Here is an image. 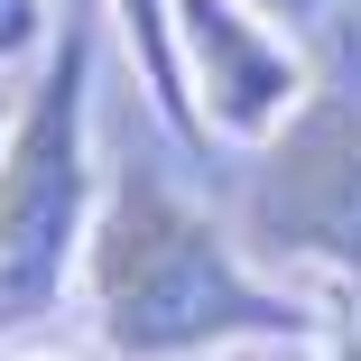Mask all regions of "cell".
I'll use <instances>...</instances> for the list:
<instances>
[{
	"label": "cell",
	"mask_w": 361,
	"mask_h": 361,
	"mask_svg": "<svg viewBox=\"0 0 361 361\" xmlns=\"http://www.w3.org/2000/svg\"><path fill=\"white\" fill-rule=\"evenodd\" d=\"M84 315L111 361H223L250 343H297L306 306L269 287L232 232L158 167H111L93 250H84Z\"/></svg>",
	"instance_id": "obj_1"
},
{
	"label": "cell",
	"mask_w": 361,
	"mask_h": 361,
	"mask_svg": "<svg viewBox=\"0 0 361 361\" xmlns=\"http://www.w3.org/2000/svg\"><path fill=\"white\" fill-rule=\"evenodd\" d=\"M102 213V167H93V28H65L19 93L10 149H0V343L47 334L65 297L84 287Z\"/></svg>",
	"instance_id": "obj_2"
},
{
	"label": "cell",
	"mask_w": 361,
	"mask_h": 361,
	"mask_svg": "<svg viewBox=\"0 0 361 361\" xmlns=\"http://www.w3.org/2000/svg\"><path fill=\"white\" fill-rule=\"evenodd\" d=\"M176 47H185V93H195L204 139L278 149L297 111L315 102L306 47L278 19H259L250 0H176Z\"/></svg>",
	"instance_id": "obj_3"
},
{
	"label": "cell",
	"mask_w": 361,
	"mask_h": 361,
	"mask_svg": "<svg viewBox=\"0 0 361 361\" xmlns=\"http://www.w3.org/2000/svg\"><path fill=\"white\" fill-rule=\"evenodd\" d=\"M250 232L278 259H315L361 278V111H297L250 195Z\"/></svg>",
	"instance_id": "obj_4"
},
{
	"label": "cell",
	"mask_w": 361,
	"mask_h": 361,
	"mask_svg": "<svg viewBox=\"0 0 361 361\" xmlns=\"http://www.w3.org/2000/svg\"><path fill=\"white\" fill-rule=\"evenodd\" d=\"M111 10V28H121V47H130V75L149 84V102H158V121L185 139V149H213L204 139V121H195V93H185V47H176V0H102Z\"/></svg>",
	"instance_id": "obj_5"
},
{
	"label": "cell",
	"mask_w": 361,
	"mask_h": 361,
	"mask_svg": "<svg viewBox=\"0 0 361 361\" xmlns=\"http://www.w3.org/2000/svg\"><path fill=\"white\" fill-rule=\"evenodd\" d=\"M47 47H56V10L47 0H0V75L47 65Z\"/></svg>",
	"instance_id": "obj_6"
},
{
	"label": "cell",
	"mask_w": 361,
	"mask_h": 361,
	"mask_svg": "<svg viewBox=\"0 0 361 361\" xmlns=\"http://www.w3.org/2000/svg\"><path fill=\"white\" fill-rule=\"evenodd\" d=\"M0 361H111L102 343H65V334H19V343H0Z\"/></svg>",
	"instance_id": "obj_7"
},
{
	"label": "cell",
	"mask_w": 361,
	"mask_h": 361,
	"mask_svg": "<svg viewBox=\"0 0 361 361\" xmlns=\"http://www.w3.org/2000/svg\"><path fill=\"white\" fill-rule=\"evenodd\" d=\"M250 10H259V19H287V28H297V19H315V10H324V0H250Z\"/></svg>",
	"instance_id": "obj_8"
},
{
	"label": "cell",
	"mask_w": 361,
	"mask_h": 361,
	"mask_svg": "<svg viewBox=\"0 0 361 361\" xmlns=\"http://www.w3.org/2000/svg\"><path fill=\"white\" fill-rule=\"evenodd\" d=\"M10 121H19V93H10V75H0V149H10Z\"/></svg>",
	"instance_id": "obj_9"
}]
</instances>
